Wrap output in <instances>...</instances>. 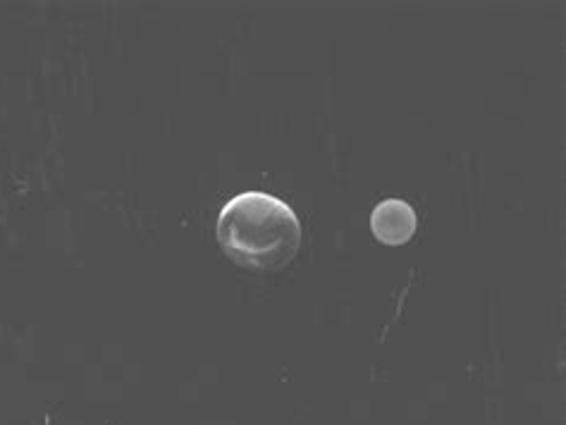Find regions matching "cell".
Wrapping results in <instances>:
<instances>
[{"instance_id": "1", "label": "cell", "mask_w": 566, "mask_h": 425, "mask_svg": "<svg viewBox=\"0 0 566 425\" xmlns=\"http://www.w3.org/2000/svg\"><path fill=\"white\" fill-rule=\"evenodd\" d=\"M218 242L234 263L273 273L294 261L302 246V223L292 206L265 192H244L222 206Z\"/></svg>"}, {"instance_id": "2", "label": "cell", "mask_w": 566, "mask_h": 425, "mask_svg": "<svg viewBox=\"0 0 566 425\" xmlns=\"http://www.w3.org/2000/svg\"><path fill=\"white\" fill-rule=\"evenodd\" d=\"M416 227H419V215L405 199H385L370 213V230L382 244H407L416 234Z\"/></svg>"}]
</instances>
